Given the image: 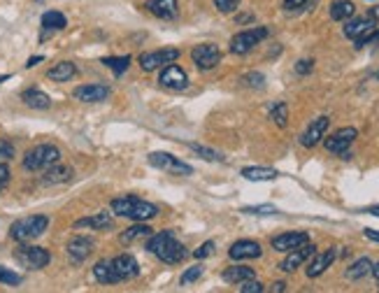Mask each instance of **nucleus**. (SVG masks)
Segmentation results:
<instances>
[{
  "label": "nucleus",
  "instance_id": "f257e3e1",
  "mask_svg": "<svg viewBox=\"0 0 379 293\" xmlns=\"http://www.w3.org/2000/svg\"><path fill=\"white\" fill-rule=\"evenodd\" d=\"M147 249H149L156 259H161L163 263H168V265H177V263H182V261L186 259L184 244L177 240L173 230H161V233H156V235H149Z\"/></svg>",
  "mask_w": 379,
  "mask_h": 293
},
{
  "label": "nucleus",
  "instance_id": "f03ea898",
  "mask_svg": "<svg viewBox=\"0 0 379 293\" xmlns=\"http://www.w3.org/2000/svg\"><path fill=\"white\" fill-rule=\"evenodd\" d=\"M112 215L131 219V221H149L158 215V207L138 198V195H124V198L112 200Z\"/></svg>",
  "mask_w": 379,
  "mask_h": 293
},
{
  "label": "nucleus",
  "instance_id": "7ed1b4c3",
  "mask_svg": "<svg viewBox=\"0 0 379 293\" xmlns=\"http://www.w3.org/2000/svg\"><path fill=\"white\" fill-rule=\"evenodd\" d=\"M47 228H49V217L45 215L23 217L10 226V237L17 242H30L35 240V237H40Z\"/></svg>",
  "mask_w": 379,
  "mask_h": 293
},
{
  "label": "nucleus",
  "instance_id": "20e7f679",
  "mask_svg": "<svg viewBox=\"0 0 379 293\" xmlns=\"http://www.w3.org/2000/svg\"><path fill=\"white\" fill-rule=\"evenodd\" d=\"M61 161V149L54 144H38L23 156V170L28 173H40V170L52 168L54 163Z\"/></svg>",
  "mask_w": 379,
  "mask_h": 293
},
{
  "label": "nucleus",
  "instance_id": "39448f33",
  "mask_svg": "<svg viewBox=\"0 0 379 293\" xmlns=\"http://www.w3.org/2000/svg\"><path fill=\"white\" fill-rule=\"evenodd\" d=\"M147 161H149L151 168L163 170V173H168V175H182V177L193 175V168L188 166V163L180 161V158L168 154V151H151V154L147 156Z\"/></svg>",
  "mask_w": 379,
  "mask_h": 293
},
{
  "label": "nucleus",
  "instance_id": "423d86ee",
  "mask_svg": "<svg viewBox=\"0 0 379 293\" xmlns=\"http://www.w3.org/2000/svg\"><path fill=\"white\" fill-rule=\"evenodd\" d=\"M266 38H268V28L266 26H254V28L240 30V33L233 35V40H230V52L237 54V56H244V54H249L256 45H261Z\"/></svg>",
  "mask_w": 379,
  "mask_h": 293
},
{
  "label": "nucleus",
  "instance_id": "0eeeda50",
  "mask_svg": "<svg viewBox=\"0 0 379 293\" xmlns=\"http://www.w3.org/2000/svg\"><path fill=\"white\" fill-rule=\"evenodd\" d=\"M14 256L28 270H42V268H47L49 261H52V254H49L45 247H33V244H26V242H21V247L17 249Z\"/></svg>",
  "mask_w": 379,
  "mask_h": 293
},
{
  "label": "nucleus",
  "instance_id": "6e6552de",
  "mask_svg": "<svg viewBox=\"0 0 379 293\" xmlns=\"http://www.w3.org/2000/svg\"><path fill=\"white\" fill-rule=\"evenodd\" d=\"M358 131L356 128H340V131H335L331 138H326V149L331 151L335 156H342V158H351V151L349 146L354 144V140H356Z\"/></svg>",
  "mask_w": 379,
  "mask_h": 293
},
{
  "label": "nucleus",
  "instance_id": "1a4fd4ad",
  "mask_svg": "<svg viewBox=\"0 0 379 293\" xmlns=\"http://www.w3.org/2000/svg\"><path fill=\"white\" fill-rule=\"evenodd\" d=\"M191 61L198 70H214L221 63V49L212 45V42H205V45H198L191 49Z\"/></svg>",
  "mask_w": 379,
  "mask_h": 293
},
{
  "label": "nucleus",
  "instance_id": "9d476101",
  "mask_svg": "<svg viewBox=\"0 0 379 293\" xmlns=\"http://www.w3.org/2000/svg\"><path fill=\"white\" fill-rule=\"evenodd\" d=\"M177 58H180V49H175V47L156 49V52H149L140 56V68L144 72H154L158 68H163V65L175 63Z\"/></svg>",
  "mask_w": 379,
  "mask_h": 293
},
{
  "label": "nucleus",
  "instance_id": "9b49d317",
  "mask_svg": "<svg viewBox=\"0 0 379 293\" xmlns=\"http://www.w3.org/2000/svg\"><path fill=\"white\" fill-rule=\"evenodd\" d=\"M158 84L168 91H184L188 87V75L180 65L168 63L166 68L161 70V77H158Z\"/></svg>",
  "mask_w": 379,
  "mask_h": 293
},
{
  "label": "nucleus",
  "instance_id": "f8f14e48",
  "mask_svg": "<svg viewBox=\"0 0 379 293\" xmlns=\"http://www.w3.org/2000/svg\"><path fill=\"white\" fill-rule=\"evenodd\" d=\"M310 242V235L305 230H291V233H282L277 237H272V249L274 252H282V254H289L293 249L303 247V244Z\"/></svg>",
  "mask_w": 379,
  "mask_h": 293
},
{
  "label": "nucleus",
  "instance_id": "ddd939ff",
  "mask_svg": "<svg viewBox=\"0 0 379 293\" xmlns=\"http://www.w3.org/2000/svg\"><path fill=\"white\" fill-rule=\"evenodd\" d=\"M94 247H96V242H94V237H87V235H77V237H72V240L68 242V256H70V261L72 263H84V261L89 259L91 252H94Z\"/></svg>",
  "mask_w": 379,
  "mask_h": 293
},
{
  "label": "nucleus",
  "instance_id": "4468645a",
  "mask_svg": "<svg viewBox=\"0 0 379 293\" xmlns=\"http://www.w3.org/2000/svg\"><path fill=\"white\" fill-rule=\"evenodd\" d=\"M328 126H331V119L328 117H319V119H314L312 124L307 126V131L301 135V144L303 146H316L321 142L323 138H326V131H328Z\"/></svg>",
  "mask_w": 379,
  "mask_h": 293
},
{
  "label": "nucleus",
  "instance_id": "2eb2a0df",
  "mask_svg": "<svg viewBox=\"0 0 379 293\" xmlns=\"http://www.w3.org/2000/svg\"><path fill=\"white\" fill-rule=\"evenodd\" d=\"M316 254V247L314 244H303V247H298V249H293V252H289V256H286V259L282 261V270L284 272H293V270H298V268H301L305 261L307 259H312V256Z\"/></svg>",
  "mask_w": 379,
  "mask_h": 293
},
{
  "label": "nucleus",
  "instance_id": "dca6fc26",
  "mask_svg": "<svg viewBox=\"0 0 379 293\" xmlns=\"http://www.w3.org/2000/svg\"><path fill=\"white\" fill-rule=\"evenodd\" d=\"M263 249L259 242L254 240H237L233 247L228 249V256L233 261H247V259H261Z\"/></svg>",
  "mask_w": 379,
  "mask_h": 293
},
{
  "label": "nucleus",
  "instance_id": "f3484780",
  "mask_svg": "<svg viewBox=\"0 0 379 293\" xmlns=\"http://www.w3.org/2000/svg\"><path fill=\"white\" fill-rule=\"evenodd\" d=\"M112 268H114V272H117L119 282H126V279H133L140 274L138 261L133 259L131 254H121V256H117V259H112Z\"/></svg>",
  "mask_w": 379,
  "mask_h": 293
},
{
  "label": "nucleus",
  "instance_id": "a211bd4d",
  "mask_svg": "<svg viewBox=\"0 0 379 293\" xmlns=\"http://www.w3.org/2000/svg\"><path fill=\"white\" fill-rule=\"evenodd\" d=\"M72 96L82 102H102L109 98V87H105V84H84V87H77Z\"/></svg>",
  "mask_w": 379,
  "mask_h": 293
},
{
  "label": "nucleus",
  "instance_id": "6ab92c4d",
  "mask_svg": "<svg viewBox=\"0 0 379 293\" xmlns=\"http://www.w3.org/2000/svg\"><path fill=\"white\" fill-rule=\"evenodd\" d=\"M335 259H338V252H335V249H326V252H321V254H314V259H312V263L307 265L305 272H307L310 279L321 277V274L333 265Z\"/></svg>",
  "mask_w": 379,
  "mask_h": 293
},
{
  "label": "nucleus",
  "instance_id": "aec40b11",
  "mask_svg": "<svg viewBox=\"0 0 379 293\" xmlns=\"http://www.w3.org/2000/svg\"><path fill=\"white\" fill-rule=\"evenodd\" d=\"M144 8L151 12L158 19H175L177 12H180V5H177V0H147Z\"/></svg>",
  "mask_w": 379,
  "mask_h": 293
},
{
  "label": "nucleus",
  "instance_id": "412c9836",
  "mask_svg": "<svg viewBox=\"0 0 379 293\" xmlns=\"http://www.w3.org/2000/svg\"><path fill=\"white\" fill-rule=\"evenodd\" d=\"M377 28V19H372V17H360V19H351V21H347V26H345V35L349 40H358L360 35H365V33H370V30H375Z\"/></svg>",
  "mask_w": 379,
  "mask_h": 293
},
{
  "label": "nucleus",
  "instance_id": "4be33fe9",
  "mask_svg": "<svg viewBox=\"0 0 379 293\" xmlns=\"http://www.w3.org/2000/svg\"><path fill=\"white\" fill-rule=\"evenodd\" d=\"M114 226V219L109 212H98L94 217H84L75 221V228H94V230H105V228H112Z\"/></svg>",
  "mask_w": 379,
  "mask_h": 293
},
{
  "label": "nucleus",
  "instance_id": "5701e85b",
  "mask_svg": "<svg viewBox=\"0 0 379 293\" xmlns=\"http://www.w3.org/2000/svg\"><path fill=\"white\" fill-rule=\"evenodd\" d=\"M21 100L33 109H49L52 107V98L40 89H26L21 94Z\"/></svg>",
  "mask_w": 379,
  "mask_h": 293
},
{
  "label": "nucleus",
  "instance_id": "b1692460",
  "mask_svg": "<svg viewBox=\"0 0 379 293\" xmlns=\"http://www.w3.org/2000/svg\"><path fill=\"white\" fill-rule=\"evenodd\" d=\"M70 180H72V170L68 166H58V163L47 168L45 175H42L45 184H63V182H70Z\"/></svg>",
  "mask_w": 379,
  "mask_h": 293
},
{
  "label": "nucleus",
  "instance_id": "393cba45",
  "mask_svg": "<svg viewBox=\"0 0 379 293\" xmlns=\"http://www.w3.org/2000/svg\"><path fill=\"white\" fill-rule=\"evenodd\" d=\"M75 75H77V68L70 61H61V63H56L47 72V77L52 79V82H68V79H72Z\"/></svg>",
  "mask_w": 379,
  "mask_h": 293
},
{
  "label": "nucleus",
  "instance_id": "a878e982",
  "mask_svg": "<svg viewBox=\"0 0 379 293\" xmlns=\"http://www.w3.org/2000/svg\"><path fill=\"white\" fill-rule=\"evenodd\" d=\"M94 277L100 284H119V277L112 268V261H98L94 265Z\"/></svg>",
  "mask_w": 379,
  "mask_h": 293
},
{
  "label": "nucleus",
  "instance_id": "bb28decb",
  "mask_svg": "<svg viewBox=\"0 0 379 293\" xmlns=\"http://www.w3.org/2000/svg\"><path fill=\"white\" fill-rule=\"evenodd\" d=\"M356 14V5L351 0H335L331 5V19L333 21H347Z\"/></svg>",
  "mask_w": 379,
  "mask_h": 293
},
{
  "label": "nucleus",
  "instance_id": "cd10ccee",
  "mask_svg": "<svg viewBox=\"0 0 379 293\" xmlns=\"http://www.w3.org/2000/svg\"><path fill=\"white\" fill-rule=\"evenodd\" d=\"M224 282L228 284H240L244 279H252L254 277V268H247V265H230L224 270Z\"/></svg>",
  "mask_w": 379,
  "mask_h": 293
},
{
  "label": "nucleus",
  "instance_id": "c85d7f7f",
  "mask_svg": "<svg viewBox=\"0 0 379 293\" xmlns=\"http://www.w3.org/2000/svg\"><path fill=\"white\" fill-rule=\"evenodd\" d=\"M65 26H68V21H65V17L61 14V12L49 10L42 14V30H45V35L54 33V30H63Z\"/></svg>",
  "mask_w": 379,
  "mask_h": 293
},
{
  "label": "nucleus",
  "instance_id": "c756f323",
  "mask_svg": "<svg viewBox=\"0 0 379 293\" xmlns=\"http://www.w3.org/2000/svg\"><path fill=\"white\" fill-rule=\"evenodd\" d=\"M370 272H372V261L363 256V259L354 261V263L347 268V279H351V282H358V279L368 277Z\"/></svg>",
  "mask_w": 379,
  "mask_h": 293
},
{
  "label": "nucleus",
  "instance_id": "7c9ffc66",
  "mask_svg": "<svg viewBox=\"0 0 379 293\" xmlns=\"http://www.w3.org/2000/svg\"><path fill=\"white\" fill-rule=\"evenodd\" d=\"M240 175L249 182H272V180H277L279 173L272 168H242Z\"/></svg>",
  "mask_w": 379,
  "mask_h": 293
},
{
  "label": "nucleus",
  "instance_id": "2f4dec72",
  "mask_svg": "<svg viewBox=\"0 0 379 293\" xmlns=\"http://www.w3.org/2000/svg\"><path fill=\"white\" fill-rule=\"evenodd\" d=\"M151 235V228L147 224H136V226H131V228H126L124 233H121L119 240L124 242V244H131L133 240H138V237H149Z\"/></svg>",
  "mask_w": 379,
  "mask_h": 293
},
{
  "label": "nucleus",
  "instance_id": "473e14b6",
  "mask_svg": "<svg viewBox=\"0 0 379 293\" xmlns=\"http://www.w3.org/2000/svg\"><path fill=\"white\" fill-rule=\"evenodd\" d=\"M102 65L112 70L117 77H121L128 70V65H131V56H107L102 58Z\"/></svg>",
  "mask_w": 379,
  "mask_h": 293
},
{
  "label": "nucleus",
  "instance_id": "72a5a7b5",
  "mask_svg": "<svg viewBox=\"0 0 379 293\" xmlns=\"http://www.w3.org/2000/svg\"><path fill=\"white\" fill-rule=\"evenodd\" d=\"M270 119L279 128H284L286 124H289V105H286V102H274V105L270 107Z\"/></svg>",
  "mask_w": 379,
  "mask_h": 293
},
{
  "label": "nucleus",
  "instance_id": "f704fd0d",
  "mask_svg": "<svg viewBox=\"0 0 379 293\" xmlns=\"http://www.w3.org/2000/svg\"><path fill=\"white\" fill-rule=\"evenodd\" d=\"M188 149L193 151V154H198L200 158H205V161H224V156L219 154V151H214V149H210V146H203V144H195V142H188L186 144Z\"/></svg>",
  "mask_w": 379,
  "mask_h": 293
},
{
  "label": "nucleus",
  "instance_id": "c9c22d12",
  "mask_svg": "<svg viewBox=\"0 0 379 293\" xmlns=\"http://www.w3.org/2000/svg\"><path fill=\"white\" fill-rule=\"evenodd\" d=\"M319 0H282V8L286 12H305L312 10Z\"/></svg>",
  "mask_w": 379,
  "mask_h": 293
},
{
  "label": "nucleus",
  "instance_id": "e433bc0d",
  "mask_svg": "<svg viewBox=\"0 0 379 293\" xmlns=\"http://www.w3.org/2000/svg\"><path fill=\"white\" fill-rule=\"evenodd\" d=\"M244 215H256V217H270L277 215V207L274 205H252V207H242Z\"/></svg>",
  "mask_w": 379,
  "mask_h": 293
},
{
  "label": "nucleus",
  "instance_id": "4c0bfd02",
  "mask_svg": "<svg viewBox=\"0 0 379 293\" xmlns=\"http://www.w3.org/2000/svg\"><path fill=\"white\" fill-rule=\"evenodd\" d=\"M203 270H205L203 265H193V268H188V270H186L184 274H182V279H180L182 286H186V284H191V282H198V279L203 277Z\"/></svg>",
  "mask_w": 379,
  "mask_h": 293
},
{
  "label": "nucleus",
  "instance_id": "58836bf2",
  "mask_svg": "<svg viewBox=\"0 0 379 293\" xmlns=\"http://www.w3.org/2000/svg\"><path fill=\"white\" fill-rule=\"evenodd\" d=\"M377 42H379V28L370 30V33H365V35H360L358 40H354V47L363 49L365 45H377Z\"/></svg>",
  "mask_w": 379,
  "mask_h": 293
},
{
  "label": "nucleus",
  "instance_id": "ea45409f",
  "mask_svg": "<svg viewBox=\"0 0 379 293\" xmlns=\"http://www.w3.org/2000/svg\"><path fill=\"white\" fill-rule=\"evenodd\" d=\"M0 282L10 284V286H17V284H21V277L17 272L8 270V268H0Z\"/></svg>",
  "mask_w": 379,
  "mask_h": 293
},
{
  "label": "nucleus",
  "instance_id": "a19ab883",
  "mask_svg": "<svg viewBox=\"0 0 379 293\" xmlns=\"http://www.w3.org/2000/svg\"><path fill=\"white\" fill-rule=\"evenodd\" d=\"M214 5H217L219 12H224V14H230V12L237 10V5H240V0H214Z\"/></svg>",
  "mask_w": 379,
  "mask_h": 293
},
{
  "label": "nucleus",
  "instance_id": "79ce46f5",
  "mask_svg": "<svg viewBox=\"0 0 379 293\" xmlns=\"http://www.w3.org/2000/svg\"><path fill=\"white\" fill-rule=\"evenodd\" d=\"M240 291L242 293H261L263 291V284L256 282V279H244V282H240Z\"/></svg>",
  "mask_w": 379,
  "mask_h": 293
},
{
  "label": "nucleus",
  "instance_id": "37998d69",
  "mask_svg": "<svg viewBox=\"0 0 379 293\" xmlns=\"http://www.w3.org/2000/svg\"><path fill=\"white\" fill-rule=\"evenodd\" d=\"M12 156H14V144L0 138V161H10Z\"/></svg>",
  "mask_w": 379,
  "mask_h": 293
},
{
  "label": "nucleus",
  "instance_id": "c03bdc74",
  "mask_svg": "<svg viewBox=\"0 0 379 293\" xmlns=\"http://www.w3.org/2000/svg\"><path fill=\"white\" fill-rule=\"evenodd\" d=\"M212 252H214V242L212 240H207V242H203V244H200V247L198 249H195V259H198V261H203V259H207V256H212Z\"/></svg>",
  "mask_w": 379,
  "mask_h": 293
},
{
  "label": "nucleus",
  "instance_id": "a18cd8bd",
  "mask_svg": "<svg viewBox=\"0 0 379 293\" xmlns=\"http://www.w3.org/2000/svg\"><path fill=\"white\" fill-rule=\"evenodd\" d=\"M312 68H314V61H312V58H303V61H298V63H296L298 75H310Z\"/></svg>",
  "mask_w": 379,
  "mask_h": 293
},
{
  "label": "nucleus",
  "instance_id": "49530a36",
  "mask_svg": "<svg viewBox=\"0 0 379 293\" xmlns=\"http://www.w3.org/2000/svg\"><path fill=\"white\" fill-rule=\"evenodd\" d=\"M242 82H247L249 87H256V89H263V82H266V77L261 75V72H252V75H247L242 79Z\"/></svg>",
  "mask_w": 379,
  "mask_h": 293
},
{
  "label": "nucleus",
  "instance_id": "de8ad7c7",
  "mask_svg": "<svg viewBox=\"0 0 379 293\" xmlns=\"http://www.w3.org/2000/svg\"><path fill=\"white\" fill-rule=\"evenodd\" d=\"M8 184H10V168L5 161H0V191H3Z\"/></svg>",
  "mask_w": 379,
  "mask_h": 293
},
{
  "label": "nucleus",
  "instance_id": "09e8293b",
  "mask_svg": "<svg viewBox=\"0 0 379 293\" xmlns=\"http://www.w3.org/2000/svg\"><path fill=\"white\" fill-rule=\"evenodd\" d=\"M365 233V237H368V240H372V242H379V230H372V228H365L363 230Z\"/></svg>",
  "mask_w": 379,
  "mask_h": 293
},
{
  "label": "nucleus",
  "instance_id": "8fccbe9b",
  "mask_svg": "<svg viewBox=\"0 0 379 293\" xmlns=\"http://www.w3.org/2000/svg\"><path fill=\"white\" fill-rule=\"evenodd\" d=\"M45 61V56H33V58H28V63H26V68H35L38 63H42Z\"/></svg>",
  "mask_w": 379,
  "mask_h": 293
},
{
  "label": "nucleus",
  "instance_id": "3c124183",
  "mask_svg": "<svg viewBox=\"0 0 379 293\" xmlns=\"http://www.w3.org/2000/svg\"><path fill=\"white\" fill-rule=\"evenodd\" d=\"M284 289H286L284 282H274V284H272V291H274V293H279V291H284Z\"/></svg>",
  "mask_w": 379,
  "mask_h": 293
},
{
  "label": "nucleus",
  "instance_id": "603ef678",
  "mask_svg": "<svg viewBox=\"0 0 379 293\" xmlns=\"http://www.w3.org/2000/svg\"><path fill=\"white\" fill-rule=\"evenodd\" d=\"M365 212H368V215H372V217H379V205L368 207V210H365Z\"/></svg>",
  "mask_w": 379,
  "mask_h": 293
},
{
  "label": "nucleus",
  "instance_id": "864d4df0",
  "mask_svg": "<svg viewBox=\"0 0 379 293\" xmlns=\"http://www.w3.org/2000/svg\"><path fill=\"white\" fill-rule=\"evenodd\" d=\"M370 274L377 279V286H379V263H377V265H372V272H370Z\"/></svg>",
  "mask_w": 379,
  "mask_h": 293
},
{
  "label": "nucleus",
  "instance_id": "5fc2aeb1",
  "mask_svg": "<svg viewBox=\"0 0 379 293\" xmlns=\"http://www.w3.org/2000/svg\"><path fill=\"white\" fill-rule=\"evenodd\" d=\"M368 14L372 17V19H379V5H377V8H370Z\"/></svg>",
  "mask_w": 379,
  "mask_h": 293
},
{
  "label": "nucleus",
  "instance_id": "6e6d98bb",
  "mask_svg": "<svg viewBox=\"0 0 379 293\" xmlns=\"http://www.w3.org/2000/svg\"><path fill=\"white\" fill-rule=\"evenodd\" d=\"M8 79H10V75H0V84H3V82H8Z\"/></svg>",
  "mask_w": 379,
  "mask_h": 293
}]
</instances>
